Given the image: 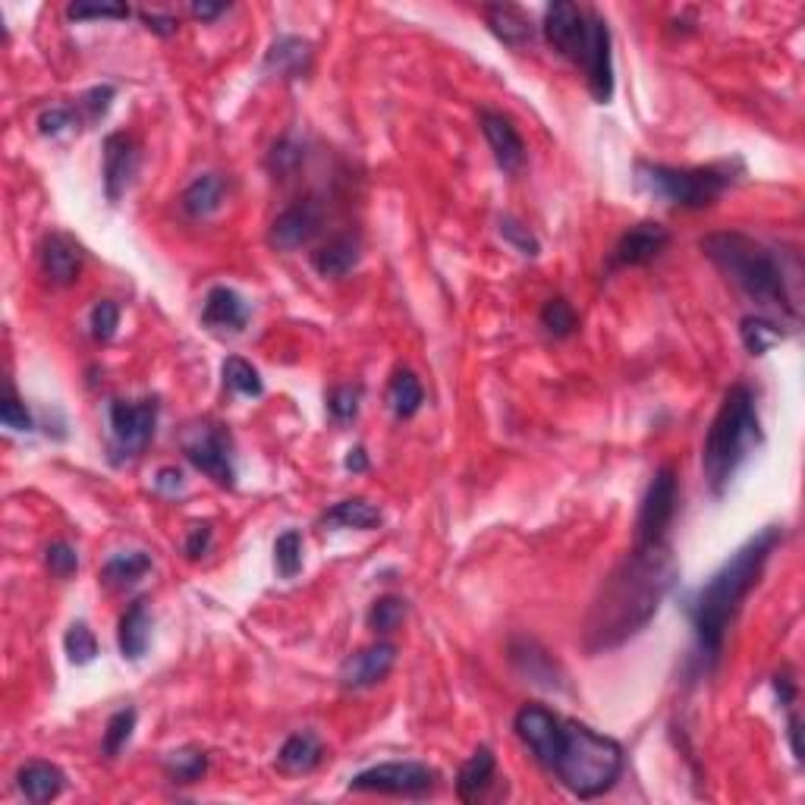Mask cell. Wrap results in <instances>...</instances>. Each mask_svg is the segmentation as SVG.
<instances>
[{
	"label": "cell",
	"instance_id": "cell-1",
	"mask_svg": "<svg viewBox=\"0 0 805 805\" xmlns=\"http://www.w3.org/2000/svg\"><path fill=\"white\" fill-rule=\"evenodd\" d=\"M680 576L677 557L667 541L633 548L620 566L605 579L586 620V648L591 655L613 652L642 633L655 617L660 601Z\"/></svg>",
	"mask_w": 805,
	"mask_h": 805
},
{
	"label": "cell",
	"instance_id": "cell-2",
	"mask_svg": "<svg viewBox=\"0 0 805 805\" xmlns=\"http://www.w3.org/2000/svg\"><path fill=\"white\" fill-rule=\"evenodd\" d=\"M781 541V526L761 529L733 554L731 561L721 563V570L689 598V620L695 630V642H699V652L711 664L721 658L731 620L736 617L739 605L749 598V591L758 586L764 566H768Z\"/></svg>",
	"mask_w": 805,
	"mask_h": 805
},
{
	"label": "cell",
	"instance_id": "cell-3",
	"mask_svg": "<svg viewBox=\"0 0 805 805\" xmlns=\"http://www.w3.org/2000/svg\"><path fill=\"white\" fill-rule=\"evenodd\" d=\"M699 249L705 258L721 271L733 287L743 296L764 309H778L781 318H790L793 324L800 321V306L793 296L790 271L783 265V255L774 245L761 243L749 233L724 230V233H708L702 237Z\"/></svg>",
	"mask_w": 805,
	"mask_h": 805
},
{
	"label": "cell",
	"instance_id": "cell-4",
	"mask_svg": "<svg viewBox=\"0 0 805 805\" xmlns=\"http://www.w3.org/2000/svg\"><path fill=\"white\" fill-rule=\"evenodd\" d=\"M579 800H595L613 790V783L623 774V746L591 731L579 721H561L557 739L551 746V756L541 764Z\"/></svg>",
	"mask_w": 805,
	"mask_h": 805
},
{
	"label": "cell",
	"instance_id": "cell-5",
	"mask_svg": "<svg viewBox=\"0 0 805 805\" xmlns=\"http://www.w3.org/2000/svg\"><path fill=\"white\" fill-rule=\"evenodd\" d=\"M761 444V422H758L756 393L746 384H733L724 393V403L711 418V428L702 447V465L711 494L721 497L733 482L736 469L749 460V450Z\"/></svg>",
	"mask_w": 805,
	"mask_h": 805
},
{
	"label": "cell",
	"instance_id": "cell-6",
	"mask_svg": "<svg viewBox=\"0 0 805 805\" xmlns=\"http://www.w3.org/2000/svg\"><path fill=\"white\" fill-rule=\"evenodd\" d=\"M736 173H743L739 161H717L705 168H667V164H635V186L664 205L702 211L711 208L736 183Z\"/></svg>",
	"mask_w": 805,
	"mask_h": 805
},
{
	"label": "cell",
	"instance_id": "cell-7",
	"mask_svg": "<svg viewBox=\"0 0 805 805\" xmlns=\"http://www.w3.org/2000/svg\"><path fill=\"white\" fill-rule=\"evenodd\" d=\"M158 400H111L107 422H111V453L114 463H126L146 450L154 428H158Z\"/></svg>",
	"mask_w": 805,
	"mask_h": 805
},
{
	"label": "cell",
	"instance_id": "cell-8",
	"mask_svg": "<svg viewBox=\"0 0 805 805\" xmlns=\"http://www.w3.org/2000/svg\"><path fill=\"white\" fill-rule=\"evenodd\" d=\"M183 453L202 475H208L220 488L237 485V463H233V440L230 432L218 422H196L183 435Z\"/></svg>",
	"mask_w": 805,
	"mask_h": 805
},
{
	"label": "cell",
	"instance_id": "cell-9",
	"mask_svg": "<svg viewBox=\"0 0 805 805\" xmlns=\"http://www.w3.org/2000/svg\"><path fill=\"white\" fill-rule=\"evenodd\" d=\"M674 513H677V472H674V465H660L645 488L642 504H639L633 548H648V544L667 541Z\"/></svg>",
	"mask_w": 805,
	"mask_h": 805
},
{
	"label": "cell",
	"instance_id": "cell-10",
	"mask_svg": "<svg viewBox=\"0 0 805 805\" xmlns=\"http://www.w3.org/2000/svg\"><path fill=\"white\" fill-rule=\"evenodd\" d=\"M438 781L435 768L422 761H388L349 778L353 793H384V796H425Z\"/></svg>",
	"mask_w": 805,
	"mask_h": 805
},
{
	"label": "cell",
	"instance_id": "cell-11",
	"mask_svg": "<svg viewBox=\"0 0 805 805\" xmlns=\"http://www.w3.org/2000/svg\"><path fill=\"white\" fill-rule=\"evenodd\" d=\"M541 32L548 38V45L557 50L561 57L573 60L583 67L588 48V13L579 10L576 3L570 0H557L544 10V23Z\"/></svg>",
	"mask_w": 805,
	"mask_h": 805
},
{
	"label": "cell",
	"instance_id": "cell-12",
	"mask_svg": "<svg viewBox=\"0 0 805 805\" xmlns=\"http://www.w3.org/2000/svg\"><path fill=\"white\" fill-rule=\"evenodd\" d=\"M670 243V233L667 227H660L655 220H645V223H635L630 227L613 249H610L608 258V271H620V268H642L648 262H655L660 252Z\"/></svg>",
	"mask_w": 805,
	"mask_h": 805
},
{
	"label": "cell",
	"instance_id": "cell-13",
	"mask_svg": "<svg viewBox=\"0 0 805 805\" xmlns=\"http://www.w3.org/2000/svg\"><path fill=\"white\" fill-rule=\"evenodd\" d=\"M583 70L591 99L608 104L613 99V57H610V28L598 13H588V48Z\"/></svg>",
	"mask_w": 805,
	"mask_h": 805
},
{
	"label": "cell",
	"instance_id": "cell-14",
	"mask_svg": "<svg viewBox=\"0 0 805 805\" xmlns=\"http://www.w3.org/2000/svg\"><path fill=\"white\" fill-rule=\"evenodd\" d=\"M321 230V205L306 198V202H296L290 208H284L268 230L271 249L277 252H296L302 245H309Z\"/></svg>",
	"mask_w": 805,
	"mask_h": 805
},
{
	"label": "cell",
	"instance_id": "cell-15",
	"mask_svg": "<svg viewBox=\"0 0 805 805\" xmlns=\"http://www.w3.org/2000/svg\"><path fill=\"white\" fill-rule=\"evenodd\" d=\"M393 664H396V648L391 642H375V645H368V648L343 660L337 680H341L343 689L363 692V689H371L381 680H388Z\"/></svg>",
	"mask_w": 805,
	"mask_h": 805
},
{
	"label": "cell",
	"instance_id": "cell-16",
	"mask_svg": "<svg viewBox=\"0 0 805 805\" xmlns=\"http://www.w3.org/2000/svg\"><path fill=\"white\" fill-rule=\"evenodd\" d=\"M139 171V148L133 136L111 133L104 139V196L107 202H120Z\"/></svg>",
	"mask_w": 805,
	"mask_h": 805
},
{
	"label": "cell",
	"instance_id": "cell-17",
	"mask_svg": "<svg viewBox=\"0 0 805 805\" xmlns=\"http://www.w3.org/2000/svg\"><path fill=\"white\" fill-rule=\"evenodd\" d=\"M479 126H482V136L494 151V161L504 173H519L526 164V142L519 136V129L513 126L510 117L497 114V111H482L479 114Z\"/></svg>",
	"mask_w": 805,
	"mask_h": 805
},
{
	"label": "cell",
	"instance_id": "cell-18",
	"mask_svg": "<svg viewBox=\"0 0 805 805\" xmlns=\"http://www.w3.org/2000/svg\"><path fill=\"white\" fill-rule=\"evenodd\" d=\"M561 721L554 711H548L544 705H522L513 717V731L522 739V746L536 756L538 764H544L551 756V746L557 739L561 731Z\"/></svg>",
	"mask_w": 805,
	"mask_h": 805
},
{
	"label": "cell",
	"instance_id": "cell-19",
	"mask_svg": "<svg viewBox=\"0 0 805 805\" xmlns=\"http://www.w3.org/2000/svg\"><path fill=\"white\" fill-rule=\"evenodd\" d=\"M249 302L230 287H211L202 306V324L218 334H240L249 324Z\"/></svg>",
	"mask_w": 805,
	"mask_h": 805
},
{
	"label": "cell",
	"instance_id": "cell-20",
	"mask_svg": "<svg viewBox=\"0 0 805 805\" xmlns=\"http://www.w3.org/2000/svg\"><path fill=\"white\" fill-rule=\"evenodd\" d=\"M42 271L54 287H70L82 271V249L67 233H48L42 243Z\"/></svg>",
	"mask_w": 805,
	"mask_h": 805
},
{
	"label": "cell",
	"instance_id": "cell-21",
	"mask_svg": "<svg viewBox=\"0 0 805 805\" xmlns=\"http://www.w3.org/2000/svg\"><path fill=\"white\" fill-rule=\"evenodd\" d=\"M262 70L268 76H284V79H302L312 70V45L296 35H280L265 54Z\"/></svg>",
	"mask_w": 805,
	"mask_h": 805
},
{
	"label": "cell",
	"instance_id": "cell-22",
	"mask_svg": "<svg viewBox=\"0 0 805 805\" xmlns=\"http://www.w3.org/2000/svg\"><path fill=\"white\" fill-rule=\"evenodd\" d=\"M363 258V240L359 233H341L334 240L321 245L318 252H312V268L321 277H331V280H341L349 271L359 265Z\"/></svg>",
	"mask_w": 805,
	"mask_h": 805
},
{
	"label": "cell",
	"instance_id": "cell-23",
	"mask_svg": "<svg viewBox=\"0 0 805 805\" xmlns=\"http://www.w3.org/2000/svg\"><path fill=\"white\" fill-rule=\"evenodd\" d=\"M16 786L32 805H45L57 800L67 786V774L50 761H28L16 771Z\"/></svg>",
	"mask_w": 805,
	"mask_h": 805
},
{
	"label": "cell",
	"instance_id": "cell-24",
	"mask_svg": "<svg viewBox=\"0 0 805 805\" xmlns=\"http://www.w3.org/2000/svg\"><path fill=\"white\" fill-rule=\"evenodd\" d=\"M485 20L488 28L513 50L529 48L536 42V23L513 3H497V7H485Z\"/></svg>",
	"mask_w": 805,
	"mask_h": 805
},
{
	"label": "cell",
	"instance_id": "cell-25",
	"mask_svg": "<svg viewBox=\"0 0 805 805\" xmlns=\"http://www.w3.org/2000/svg\"><path fill=\"white\" fill-rule=\"evenodd\" d=\"M151 642V613H148L146 598H136L129 608L123 610L120 626H117V645L126 660H142Z\"/></svg>",
	"mask_w": 805,
	"mask_h": 805
},
{
	"label": "cell",
	"instance_id": "cell-26",
	"mask_svg": "<svg viewBox=\"0 0 805 805\" xmlns=\"http://www.w3.org/2000/svg\"><path fill=\"white\" fill-rule=\"evenodd\" d=\"M223 198H227V183H223V176H220V173H202V176H196V180L183 189L180 205H183V211H186L189 218L202 220L218 215L220 208H223Z\"/></svg>",
	"mask_w": 805,
	"mask_h": 805
},
{
	"label": "cell",
	"instance_id": "cell-27",
	"mask_svg": "<svg viewBox=\"0 0 805 805\" xmlns=\"http://www.w3.org/2000/svg\"><path fill=\"white\" fill-rule=\"evenodd\" d=\"M321 761H324V743L309 731L294 733L277 752V764L287 774H309V771H315Z\"/></svg>",
	"mask_w": 805,
	"mask_h": 805
},
{
	"label": "cell",
	"instance_id": "cell-28",
	"mask_svg": "<svg viewBox=\"0 0 805 805\" xmlns=\"http://www.w3.org/2000/svg\"><path fill=\"white\" fill-rule=\"evenodd\" d=\"M510 658L513 664H516V670H519L522 677H529L532 683L548 686V689H554V686L561 683V680H557V664L548 658V652H541L532 639L513 642Z\"/></svg>",
	"mask_w": 805,
	"mask_h": 805
},
{
	"label": "cell",
	"instance_id": "cell-29",
	"mask_svg": "<svg viewBox=\"0 0 805 805\" xmlns=\"http://www.w3.org/2000/svg\"><path fill=\"white\" fill-rule=\"evenodd\" d=\"M491 778H494V752H491L488 746H479L469 756L463 768H460V774H457V793H460V800L463 803L479 800L488 790Z\"/></svg>",
	"mask_w": 805,
	"mask_h": 805
},
{
	"label": "cell",
	"instance_id": "cell-30",
	"mask_svg": "<svg viewBox=\"0 0 805 805\" xmlns=\"http://www.w3.org/2000/svg\"><path fill=\"white\" fill-rule=\"evenodd\" d=\"M381 510L375 507V504H368L363 497H349V501H341V504H334L331 510L321 516V526H341V529H378L381 526Z\"/></svg>",
	"mask_w": 805,
	"mask_h": 805
},
{
	"label": "cell",
	"instance_id": "cell-31",
	"mask_svg": "<svg viewBox=\"0 0 805 805\" xmlns=\"http://www.w3.org/2000/svg\"><path fill=\"white\" fill-rule=\"evenodd\" d=\"M148 570H151V557L146 551H123L101 566V583L107 588H129L136 586Z\"/></svg>",
	"mask_w": 805,
	"mask_h": 805
},
{
	"label": "cell",
	"instance_id": "cell-32",
	"mask_svg": "<svg viewBox=\"0 0 805 805\" xmlns=\"http://www.w3.org/2000/svg\"><path fill=\"white\" fill-rule=\"evenodd\" d=\"M422 403H425V391H422L418 378H415L410 368H396L391 384H388V406H391V413L396 418H413L422 410Z\"/></svg>",
	"mask_w": 805,
	"mask_h": 805
},
{
	"label": "cell",
	"instance_id": "cell-33",
	"mask_svg": "<svg viewBox=\"0 0 805 805\" xmlns=\"http://www.w3.org/2000/svg\"><path fill=\"white\" fill-rule=\"evenodd\" d=\"M739 337H743V346H746L752 356H764L771 346H778L781 341H786V331H783V324L771 321V318L749 315L739 321Z\"/></svg>",
	"mask_w": 805,
	"mask_h": 805
},
{
	"label": "cell",
	"instance_id": "cell-34",
	"mask_svg": "<svg viewBox=\"0 0 805 805\" xmlns=\"http://www.w3.org/2000/svg\"><path fill=\"white\" fill-rule=\"evenodd\" d=\"M220 375H223V388L240 393V396H262L265 393V381H262L258 368L240 359V356H227L220 366Z\"/></svg>",
	"mask_w": 805,
	"mask_h": 805
},
{
	"label": "cell",
	"instance_id": "cell-35",
	"mask_svg": "<svg viewBox=\"0 0 805 805\" xmlns=\"http://www.w3.org/2000/svg\"><path fill=\"white\" fill-rule=\"evenodd\" d=\"M541 327H544V334H551L554 341H566L570 334H576V327H579V315H576V309L563 299V296H554V299H548L544 306H541Z\"/></svg>",
	"mask_w": 805,
	"mask_h": 805
},
{
	"label": "cell",
	"instance_id": "cell-36",
	"mask_svg": "<svg viewBox=\"0 0 805 805\" xmlns=\"http://www.w3.org/2000/svg\"><path fill=\"white\" fill-rule=\"evenodd\" d=\"M136 708H120L117 714H111L107 727H104V739H101V752L107 758H117L126 749V743L133 739L136 731Z\"/></svg>",
	"mask_w": 805,
	"mask_h": 805
},
{
	"label": "cell",
	"instance_id": "cell-37",
	"mask_svg": "<svg viewBox=\"0 0 805 805\" xmlns=\"http://www.w3.org/2000/svg\"><path fill=\"white\" fill-rule=\"evenodd\" d=\"M164 771L168 778L176 783H196L202 774L208 771V756L198 749H180V752H168L164 756Z\"/></svg>",
	"mask_w": 805,
	"mask_h": 805
},
{
	"label": "cell",
	"instance_id": "cell-38",
	"mask_svg": "<svg viewBox=\"0 0 805 805\" xmlns=\"http://www.w3.org/2000/svg\"><path fill=\"white\" fill-rule=\"evenodd\" d=\"M406 601L403 598H396V595H384V598H378L371 610H368V630H375L378 635H388L393 630H400V623L406 620Z\"/></svg>",
	"mask_w": 805,
	"mask_h": 805
},
{
	"label": "cell",
	"instance_id": "cell-39",
	"mask_svg": "<svg viewBox=\"0 0 805 805\" xmlns=\"http://www.w3.org/2000/svg\"><path fill=\"white\" fill-rule=\"evenodd\" d=\"M114 95H117L114 85H95V89L82 92L73 104V111L79 114L82 126H95V123L104 120L107 111H111V104H114Z\"/></svg>",
	"mask_w": 805,
	"mask_h": 805
},
{
	"label": "cell",
	"instance_id": "cell-40",
	"mask_svg": "<svg viewBox=\"0 0 805 805\" xmlns=\"http://www.w3.org/2000/svg\"><path fill=\"white\" fill-rule=\"evenodd\" d=\"M64 648H67L70 664H76V667H85V664H92V660L99 658V639H95V633L85 623H73L67 630Z\"/></svg>",
	"mask_w": 805,
	"mask_h": 805
},
{
	"label": "cell",
	"instance_id": "cell-41",
	"mask_svg": "<svg viewBox=\"0 0 805 805\" xmlns=\"http://www.w3.org/2000/svg\"><path fill=\"white\" fill-rule=\"evenodd\" d=\"M274 566L284 579H294L302 570V536L290 529L274 541Z\"/></svg>",
	"mask_w": 805,
	"mask_h": 805
},
{
	"label": "cell",
	"instance_id": "cell-42",
	"mask_svg": "<svg viewBox=\"0 0 805 805\" xmlns=\"http://www.w3.org/2000/svg\"><path fill=\"white\" fill-rule=\"evenodd\" d=\"M363 403V384H337L327 393V413L334 422H353Z\"/></svg>",
	"mask_w": 805,
	"mask_h": 805
},
{
	"label": "cell",
	"instance_id": "cell-43",
	"mask_svg": "<svg viewBox=\"0 0 805 805\" xmlns=\"http://www.w3.org/2000/svg\"><path fill=\"white\" fill-rule=\"evenodd\" d=\"M497 230H501V237H504V243H510L519 255H526V258H536L538 252H541V243H538V237L522 223V220L510 218V215H504V218L497 220Z\"/></svg>",
	"mask_w": 805,
	"mask_h": 805
},
{
	"label": "cell",
	"instance_id": "cell-44",
	"mask_svg": "<svg viewBox=\"0 0 805 805\" xmlns=\"http://www.w3.org/2000/svg\"><path fill=\"white\" fill-rule=\"evenodd\" d=\"M79 126H82V120H79V114L73 111V104L48 107V111L38 114V133H42V136H50V139H57V136H64V133H76Z\"/></svg>",
	"mask_w": 805,
	"mask_h": 805
},
{
	"label": "cell",
	"instance_id": "cell-45",
	"mask_svg": "<svg viewBox=\"0 0 805 805\" xmlns=\"http://www.w3.org/2000/svg\"><path fill=\"white\" fill-rule=\"evenodd\" d=\"M89 327H92V337L99 343L114 341L117 327H120V306L114 299H101L95 302L92 315H89Z\"/></svg>",
	"mask_w": 805,
	"mask_h": 805
},
{
	"label": "cell",
	"instance_id": "cell-46",
	"mask_svg": "<svg viewBox=\"0 0 805 805\" xmlns=\"http://www.w3.org/2000/svg\"><path fill=\"white\" fill-rule=\"evenodd\" d=\"M67 16L73 23H85V20H126L129 7L126 3H89V0H76L67 7Z\"/></svg>",
	"mask_w": 805,
	"mask_h": 805
},
{
	"label": "cell",
	"instance_id": "cell-47",
	"mask_svg": "<svg viewBox=\"0 0 805 805\" xmlns=\"http://www.w3.org/2000/svg\"><path fill=\"white\" fill-rule=\"evenodd\" d=\"M0 422H3V428L20 432V435H28V432L35 428V418H32V413L25 410V403L16 396L13 388H7V396H3V403H0Z\"/></svg>",
	"mask_w": 805,
	"mask_h": 805
},
{
	"label": "cell",
	"instance_id": "cell-48",
	"mask_svg": "<svg viewBox=\"0 0 805 805\" xmlns=\"http://www.w3.org/2000/svg\"><path fill=\"white\" fill-rule=\"evenodd\" d=\"M45 563H48V570L57 579H70L76 570H79V554H76L73 544L54 541V544H48V551H45Z\"/></svg>",
	"mask_w": 805,
	"mask_h": 805
},
{
	"label": "cell",
	"instance_id": "cell-49",
	"mask_svg": "<svg viewBox=\"0 0 805 805\" xmlns=\"http://www.w3.org/2000/svg\"><path fill=\"white\" fill-rule=\"evenodd\" d=\"M299 161H302V146H296L294 139H280L277 146L271 148L268 154V168L274 173H294L299 168Z\"/></svg>",
	"mask_w": 805,
	"mask_h": 805
},
{
	"label": "cell",
	"instance_id": "cell-50",
	"mask_svg": "<svg viewBox=\"0 0 805 805\" xmlns=\"http://www.w3.org/2000/svg\"><path fill=\"white\" fill-rule=\"evenodd\" d=\"M211 538H215V529H211V522H196V526L189 529L186 541H183V551H186V557H189V561H198V557H205V554L211 551Z\"/></svg>",
	"mask_w": 805,
	"mask_h": 805
},
{
	"label": "cell",
	"instance_id": "cell-51",
	"mask_svg": "<svg viewBox=\"0 0 805 805\" xmlns=\"http://www.w3.org/2000/svg\"><path fill=\"white\" fill-rule=\"evenodd\" d=\"M142 16V23H146L148 32H154V35H161V38H171L173 32H176V16L171 13H158V10H142L139 13Z\"/></svg>",
	"mask_w": 805,
	"mask_h": 805
},
{
	"label": "cell",
	"instance_id": "cell-52",
	"mask_svg": "<svg viewBox=\"0 0 805 805\" xmlns=\"http://www.w3.org/2000/svg\"><path fill=\"white\" fill-rule=\"evenodd\" d=\"M154 488L161 491V494H176V491L183 488V472H180V469H173V465L158 469V475H154Z\"/></svg>",
	"mask_w": 805,
	"mask_h": 805
},
{
	"label": "cell",
	"instance_id": "cell-53",
	"mask_svg": "<svg viewBox=\"0 0 805 805\" xmlns=\"http://www.w3.org/2000/svg\"><path fill=\"white\" fill-rule=\"evenodd\" d=\"M786 733H790V749H793V758L803 761V724H800V714L790 705V721H786Z\"/></svg>",
	"mask_w": 805,
	"mask_h": 805
},
{
	"label": "cell",
	"instance_id": "cell-54",
	"mask_svg": "<svg viewBox=\"0 0 805 805\" xmlns=\"http://www.w3.org/2000/svg\"><path fill=\"white\" fill-rule=\"evenodd\" d=\"M774 689H778V699H781L783 708L793 705V699H796V683H793V677H790L786 670L774 677Z\"/></svg>",
	"mask_w": 805,
	"mask_h": 805
},
{
	"label": "cell",
	"instance_id": "cell-55",
	"mask_svg": "<svg viewBox=\"0 0 805 805\" xmlns=\"http://www.w3.org/2000/svg\"><path fill=\"white\" fill-rule=\"evenodd\" d=\"M189 13L196 16V20H202V23H211V20H218L220 13H227V3H193L189 7Z\"/></svg>",
	"mask_w": 805,
	"mask_h": 805
},
{
	"label": "cell",
	"instance_id": "cell-56",
	"mask_svg": "<svg viewBox=\"0 0 805 805\" xmlns=\"http://www.w3.org/2000/svg\"><path fill=\"white\" fill-rule=\"evenodd\" d=\"M343 465H346V472H366V469H368L366 450H363V447H353V450L346 453Z\"/></svg>",
	"mask_w": 805,
	"mask_h": 805
}]
</instances>
